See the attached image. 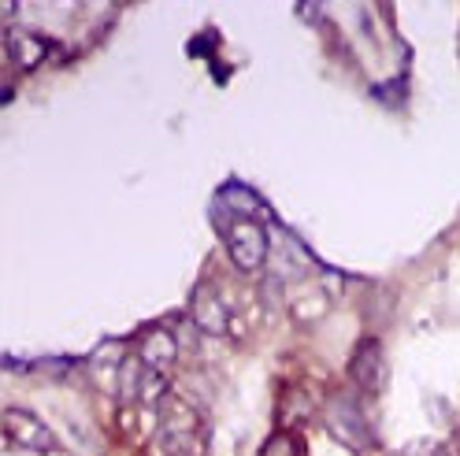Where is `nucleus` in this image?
Listing matches in <instances>:
<instances>
[{
	"mask_svg": "<svg viewBox=\"0 0 460 456\" xmlns=\"http://www.w3.org/2000/svg\"><path fill=\"white\" fill-rule=\"evenodd\" d=\"M219 234L226 241V252H230V260H234V267L261 271L268 264V231H264V223L234 219V223H223Z\"/></svg>",
	"mask_w": 460,
	"mask_h": 456,
	"instance_id": "obj_1",
	"label": "nucleus"
},
{
	"mask_svg": "<svg viewBox=\"0 0 460 456\" xmlns=\"http://www.w3.org/2000/svg\"><path fill=\"white\" fill-rule=\"evenodd\" d=\"M327 431H331V438H338L341 445H349V449H367L371 445L367 416L360 412V401L353 393H338L334 401L327 405Z\"/></svg>",
	"mask_w": 460,
	"mask_h": 456,
	"instance_id": "obj_2",
	"label": "nucleus"
},
{
	"mask_svg": "<svg viewBox=\"0 0 460 456\" xmlns=\"http://www.w3.org/2000/svg\"><path fill=\"white\" fill-rule=\"evenodd\" d=\"M349 379L360 393L367 397H379L383 386H386V360H383V341L376 338H364L360 346L353 349V360H349Z\"/></svg>",
	"mask_w": 460,
	"mask_h": 456,
	"instance_id": "obj_3",
	"label": "nucleus"
},
{
	"mask_svg": "<svg viewBox=\"0 0 460 456\" xmlns=\"http://www.w3.org/2000/svg\"><path fill=\"white\" fill-rule=\"evenodd\" d=\"M4 434L12 445L31 449V452H56V434L26 408H4Z\"/></svg>",
	"mask_w": 460,
	"mask_h": 456,
	"instance_id": "obj_4",
	"label": "nucleus"
},
{
	"mask_svg": "<svg viewBox=\"0 0 460 456\" xmlns=\"http://www.w3.org/2000/svg\"><path fill=\"white\" fill-rule=\"evenodd\" d=\"M197 431H200V423H197L193 408L175 401V397H167L164 408H160V438L179 452V449H186L197 438Z\"/></svg>",
	"mask_w": 460,
	"mask_h": 456,
	"instance_id": "obj_5",
	"label": "nucleus"
},
{
	"mask_svg": "<svg viewBox=\"0 0 460 456\" xmlns=\"http://www.w3.org/2000/svg\"><path fill=\"white\" fill-rule=\"evenodd\" d=\"M190 316L205 334H226L230 330V308L212 286H197L190 301Z\"/></svg>",
	"mask_w": 460,
	"mask_h": 456,
	"instance_id": "obj_6",
	"label": "nucleus"
},
{
	"mask_svg": "<svg viewBox=\"0 0 460 456\" xmlns=\"http://www.w3.org/2000/svg\"><path fill=\"white\" fill-rule=\"evenodd\" d=\"M49 52H56V41H49L45 34L22 31V26H12V31H8V60L19 71H31V67L45 64Z\"/></svg>",
	"mask_w": 460,
	"mask_h": 456,
	"instance_id": "obj_7",
	"label": "nucleus"
},
{
	"mask_svg": "<svg viewBox=\"0 0 460 456\" xmlns=\"http://www.w3.org/2000/svg\"><path fill=\"white\" fill-rule=\"evenodd\" d=\"M137 360L164 375L167 367L179 360V338L171 334L167 327H153V330H146V334H141V341H137Z\"/></svg>",
	"mask_w": 460,
	"mask_h": 456,
	"instance_id": "obj_8",
	"label": "nucleus"
},
{
	"mask_svg": "<svg viewBox=\"0 0 460 456\" xmlns=\"http://www.w3.org/2000/svg\"><path fill=\"white\" fill-rule=\"evenodd\" d=\"M212 212H234L238 219H256L261 212H268L264 208V201L256 197L249 186H242V182H226L219 193H216V201H212Z\"/></svg>",
	"mask_w": 460,
	"mask_h": 456,
	"instance_id": "obj_9",
	"label": "nucleus"
},
{
	"mask_svg": "<svg viewBox=\"0 0 460 456\" xmlns=\"http://www.w3.org/2000/svg\"><path fill=\"white\" fill-rule=\"evenodd\" d=\"M264 456H297V445H294L290 431L271 434V438H268V445H264Z\"/></svg>",
	"mask_w": 460,
	"mask_h": 456,
	"instance_id": "obj_10",
	"label": "nucleus"
},
{
	"mask_svg": "<svg viewBox=\"0 0 460 456\" xmlns=\"http://www.w3.org/2000/svg\"><path fill=\"white\" fill-rule=\"evenodd\" d=\"M412 456H449V452L442 445H435V442H423V445L412 449Z\"/></svg>",
	"mask_w": 460,
	"mask_h": 456,
	"instance_id": "obj_11",
	"label": "nucleus"
}]
</instances>
